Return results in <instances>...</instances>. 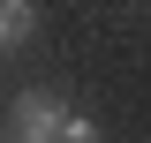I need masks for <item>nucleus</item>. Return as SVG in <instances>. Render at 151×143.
Wrapping results in <instances>:
<instances>
[{
  "label": "nucleus",
  "instance_id": "f03ea898",
  "mask_svg": "<svg viewBox=\"0 0 151 143\" xmlns=\"http://www.w3.org/2000/svg\"><path fill=\"white\" fill-rule=\"evenodd\" d=\"M30 30H38L30 0H0V53H8V45H30Z\"/></svg>",
  "mask_w": 151,
  "mask_h": 143
},
{
  "label": "nucleus",
  "instance_id": "f257e3e1",
  "mask_svg": "<svg viewBox=\"0 0 151 143\" xmlns=\"http://www.w3.org/2000/svg\"><path fill=\"white\" fill-rule=\"evenodd\" d=\"M60 121H68V106H60V98L23 90V98H15V136H8V143H60Z\"/></svg>",
  "mask_w": 151,
  "mask_h": 143
},
{
  "label": "nucleus",
  "instance_id": "7ed1b4c3",
  "mask_svg": "<svg viewBox=\"0 0 151 143\" xmlns=\"http://www.w3.org/2000/svg\"><path fill=\"white\" fill-rule=\"evenodd\" d=\"M60 143H98V121L91 113H68V121H60Z\"/></svg>",
  "mask_w": 151,
  "mask_h": 143
}]
</instances>
